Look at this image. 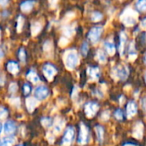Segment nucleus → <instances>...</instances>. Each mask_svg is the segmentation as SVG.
Listing matches in <instances>:
<instances>
[{
	"instance_id": "nucleus-1",
	"label": "nucleus",
	"mask_w": 146,
	"mask_h": 146,
	"mask_svg": "<svg viewBox=\"0 0 146 146\" xmlns=\"http://www.w3.org/2000/svg\"><path fill=\"white\" fill-rule=\"evenodd\" d=\"M139 14L131 8H127L121 13L120 19L121 22L127 27H133L138 22Z\"/></svg>"
},
{
	"instance_id": "nucleus-2",
	"label": "nucleus",
	"mask_w": 146,
	"mask_h": 146,
	"mask_svg": "<svg viewBox=\"0 0 146 146\" xmlns=\"http://www.w3.org/2000/svg\"><path fill=\"white\" fill-rule=\"evenodd\" d=\"M63 59L66 68L69 70H73L79 64V56L74 50H69L66 51Z\"/></svg>"
},
{
	"instance_id": "nucleus-3",
	"label": "nucleus",
	"mask_w": 146,
	"mask_h": 146,
	"mask_svg": "<svg viewBox=\"0 0 146 146\" xmlns=\"http://www.w3.org/2000/svg\"><path fill=\"white\" fill-rule=\"evenodd\" d=\"M128 75H129V70L126 65H118L115 67L111 72V76L117 80H125L127 79Z\"/></svg>"
},
{
	"instance_id": "nucleus-4",
	"label": "nucleus",
	"mask_w": 146,
	"mask_h": 146,
	"mask_svg": "<svg viewBox=\"0 0 146 146\" xmlns=\"http://www.w3.org/2000/svg\"><path fill=\"white\" fill-rule=\"evenodd\" d=\"M103 31H104V28L102 26H95L90 30L88 33V38L92 42V44H96L99 41Z\"/></svg>"
},
{
	"instance_id": "nucleus-5",
	"label": "nucleus",
	"mask_w": 146,
	"mask_h": 146,
	"mask_svg": "<svg viewBox=\"0 0 146 146\" xmlns=\"http://www.w3.org/2000/svg\"><path fill=\"white\" fill-rule=\"evenodd\" d=\"M88 142H89V130L85 124L81 123L80 127L78 144L79 145H86Z\"/></svg>"
},
{
	"instance_id": "nucleus-6",
	"label": "nucleus",
	"mask_w": 146,
	"mask_h": 146,
	"mask_svg": "<svg viewBox=\"0 0 146 146\" xmlns=\"http://www.w3.org/2000/svg\"><path fill=\"white\" fill-rule=\"evenodd\" d=\"M75 136V131L73 127H69L66 129L63 138H62V144L64 146H69L74 141Z\"/></svg>"
},
{
	"instance_id": "nucleus-7",
	"label": "nucleus",
	"mask_w": 146,
	"mask_h": 146,
	"mask_svg": "<svg viewBox=\"0 0 146 146\" xmlns=\"http://www.w3.org/2000/svg\"><path fill=\"white\" fill-rule=\"evenodd\" d=\"M84 109H85V113L86 116L91 118V117H93L97 114L98 110H99V105L95 102H89L86 104Z\"/></svg>"
},
{
	"instance_id": "nucleus-8",
	"label": "nucleus",
	"mask_w": 146,
	"mask_h": 146,
	"mask_svg": "<svg viewBox=\"0 0 146 146\" xmlns=\"http://www.w3.org/2000/svg\"><path fill=\"white\" fill-rule=\"evenodd\" d=\"M49 96V90L44 86H38L34 90V97L38 100H44Z\"/></svg>"
},
{
	"instance_id": "nucleus-9",
	"label": "nucleus",
	"mask_w": 146,
	"mask_h": 146,
	"mask_svg": "<svg viewBox=\"0 0 146 146\" xmlns=\"http://www.w3.org/2000/svg\"><path fill=\"white\" fill-rule=\"evenodd\" d=\"M56 68L50 63H46L43 67V73L48 80H52L53 77L56 74Z\"/></svg>"
},
{
	"instance_id": "nucleus-10",
	"label": "nucleus",
	"mask_w": 146,
	"mask_h": 146,
	"mask_svg": "<svg viewBox=\"0 0 146 146\" xmlns=\"http://www.w3.org/2000/svg\"><path fill=\"white\" fill-rule=\"evenodd\" d=\"M144 134V124L141 121H138L133 128V137L137 139H141Z\"/></svg>"
},
{
	"instance_id": "nucleus-11",
	"label": "nucleus",
	"mask_w": 146,
	"mask_h": 146,
	"mask_svg": "<svg viewBox=\"0 0 146 146\" xmlns=\"http://www.w3.org/2000/svg\"><path fill=\"white\" fill-rule=\"evenodd\" d=\"M138 111V106L137 104L134 101H129L128 104H127V110H126V114L127 117L128 119L132 118L137 114Z\"/></svg>"
},
{
	"instance_id": "nucleus-12",
	"label": "nucleus",
	"mask_w": 146,
	"mask_h": 146,
	"mask_svg": "<svg viewBox=\"0 0 146 146\" xmlns=\"http://www.w3.org/2000/svg\"><path fill=\"white\" fill-rule=\"evenodd\" d=\"M15 129H16V126L15 124L14 121H8L4 123V126H3V130H4V133L8 135L9 134H12L15 132Z\"/></svg>"
},
{
	"instance_id": "nucleus-13",
	"label": "nucleus",
	"mask_w": 146,
	"mask_h": 146,
	"mask_svg": "<svg viewBox=\"0 0 146 146\" xmlns=\"http://www.w3.org/2000/svg\"><path fill=\"white\" fill-rule=\"evenodd\" d=\"M87 73L92 81L97 80L99 76H100V70L98 67H93V68H89L87 69Z\"/></svg>"
},
{
	"instance_id": "nucleus-14",
	"label": "nucleus",
	"mask_w": 146,
	"mask_h": 146,
	"mask_svg": "<svg viewBox=\"0 0 146 146\" xmlns=\"http://www.w3.org/2000/svg\"><path fill=\"white\" fill-rule=\"evenodd\" d=\"M126 42H127V34L124 32H121L120 34V44H119V51L121 56H123Z\"/></svg>"
},
{
	"instance_id": "nucleus-15",
	"label": "nucleus",
	"mask_w": 146,
	"mask_h": 146,
	"mask_svg": "<svg viewBox=\"0 0 146 146\" xmlns=\"http://www.w3.org/2000/svg\"><path fill=\"white\" fill-rule=\"evenodd\" d=\"M37 100L33 98H28L26 99V106L29 112H33L37 106Z\"/></svg>"
},
{
	"instance_id": "nucleus-16",
	"label": "nucleus",
	"mask_w": 146,
	"mask_h": 146,
	"mask_svg": "<svg viewBox=\"0 0 146 146\" xmlns=\"http://www.w3.org/2000/svg\"><path fill=\"white\" fill-rule=\"evenodd\" d=\"M104 48H105V50H106V51H107V53L109 55H110V56L115 55L116 49H115V44L112 42H110V41H105L104 44Z\"/></svg>"
},
{
	"instance_id": "nucleus-17",
	"label": "nucleus",
	"mask_w": 146,
	"mask_h": 146,
	"mask_svg": "<svg viewBox=\"0 0 146 146\" xmlns=\"http://www.w3.org/2000/svg\"><path fill=\"white\" fill-rule=\"evenodd\" d=\"M33 5H34L33 0H27L21 4V9L24 12H29L33 9Z\"/></svg>"
},
{
	"instance_id": "nucleus-18",
	"label": "nucleus",
	"mask_w": 146,
	"mask_h": 146,
	"mask_svg": "<svg viewBox=\"0 0 146 146\" xmlns=\"http://www.w3.org/2000/svg\"><path fill=\"white\" fill-rule=\"evenodd\" d=\"M95 131L97 133V137H98V140L100 144H102L104 142V129L102 126H97L95 127Z\"/></svg>"
},
{
	"instance_id": "nucleus-19",
	"label": "nucleus",
	"mask_w": 146,
	"mask_h": 146,
	"mask_svg": "<svg viewBox=\"0 0 146 146\" xmlns=\"http://www.w3.org/2000/svg\"><path fill=\"white\" fill-rule=\"evenodd\" d=\"M7 69L9 73L16 74L19 71V66L15 62H9L7 64Z\"/></svg>"
},
{
	"instance_id": "nucleus-20",
	"label": "nucleus",
	"mask_w": 146,
	"mask_h": 146,
	"mask_svg": "<svg viewBox=\"0 0 146 146\" xmlns=\"http://www.w3.org/2000/svg\"><path fill=\"white\" fill-rule=\"evenodd\" d=\"M128 58L130 61H134L137 58V52L134 47V43H131L128 50Z\"/></svg>"
},
{
	"instance_id": "nucleus-21",
	"label": "nucleus",
	"mask_w": 146,
	"mask_h": 146,
	"mask_svg": "<svg viewBox=\"0 0 146 146\" xmlns=\"http://www.w3.org/2000/svg\"><path fill=\"white\" fill-rule=\"evenodd\" d=\"M96 57H97V60L100 62V63H105L107 62V56H106V54L104 50H98L97 51V54H96Z\"/></svg>"
},
{
	"instance_id": "nucleus-22",
	"label": "nucleus",
	"mask_w": 146,
	"mask_h": 146,
	"mask_svg": "<svg viewBox=\"0 0 146 146\" xmlns=\"http://www.w3.org/2000/svg\"><path fill=\"white\" fill-rule=\"evenodd\" d=\"M42 29V26L39 22H34L32 24V27H31V33H32V35L33 36H35L37 35Z\"/></svg>"
},
{
	"instance_id": "nucleus-23",
	"label": "nucleus",
	"mask_w": 146,
	"mask_h": 146,
	"mask_svg": "<svg viewBox=\"0 0 146 146\" xmlns=\"http://www.w3.org/2000/svg\"><path fill=\"white\" fill-rule=\"evenodd\" d=\"M27 78L31 82H33V83H37V82L39 81V78H38V74H37L34 71H33V70H30V71L27 73Z\"/></svg>"
},
{
	"instance_id": "nucleus-24",
	"label": "nucleus",
	"mask_w": 146,
	"mask_h": 146,
	"mask_svg": "<svg viewBox=\"0 0 146 146\" xmlns=\"http://www.w3.org/2000/svg\"><path fill=\"white\" fill-rule=\"evenodd\" d=\"M64 125H65V121L63 120H62V119L56 120V122L54 123V130H55V132L60 133L62 130Z\"/></svg>"
},
{
	"instance_id": "nucleus-25",
	"label": "nucleus",
	"mask_w": 146,
	"mask_h": 146,
	"mask_svg": "<svg viewBox=\"0 0 146 146\" xmlns=\"http://www.w3.org/2000/svg\"><path fill=\"white\" fill-rule=\"evenodd\" d=\"M15 143V139L12 137H7L0 141V146H11Z\"/></svg>"
},
{
	"instance_id": "nucleus-26",
	"label": "nucleus",
	"mask_w": 146,
	"mask_h": 146,
	"mask_svg": "<svg viewBox=\"0 0 146 146\" xmlns=\"http://www.w3.org/2000/svg\"><path fill=\"white\" fill-rule=\"evenodd\" d=\"M136 8L140 12H145L146 0H137L136 1Z\"/></svg>"
},
{
	"instance_id": "nucleus-27",
	"label": "nucleus",
	"mask_w": 146,
	"mask_h": 146,
	"mask_svg": "<svg viewBox=\"0 0 146 146\" xmlns=\"http://www.w3.org/2000/svg\"><path fill=\"white\" fill-rule=\"evenodd\" d=\"M91 19L92 21L96 22V21H99L103 19V15L100 13V12H98V11H95L92 14V16H91Z\"/></svg>"
},
{
	"instance_id": "nucleus-28",
	"label": "nucleus",
	"mask_w": 146,
	"mask_h": 146,
	"mask_svg": "<svg viewBox=\"0 0 146 146\" xmlns=\"http://www.w3.org/2000/svg\"><path fill=\"white\" fill-rule=\"evenodd\" d=\"M63 33L68 36V37H71L74 33V28L73 27H70V26H67L64 27L63 29Z\"/></svg>"
},
{
	"instance_id": "nucleus-29",
	"label": "nucleus",
	"mask_w": 146,
	"mask_h": 146,
	"mask_svg": "<svg viewBox=\"0 0 146 146\" xmlns=\"http://www.w3.org/2000/svg\"><path fill=\"white\" fill-rule=\"evenodd\" d=\"M41 123H42V125H43L44 127H51L53 121H52V120H51L50 118H49V117H44V118H43V119L41 120Z\"/></svg>"
},
{
	"instance_id": "nucleus-30",
	"label": "nucleus",
	"mask_w": 146,
	"mask_h": 146,
	"mask_svg": "<svg viewBox=\"0 0 146 146\" xmlns=\"http://www.w3.org/2000/svg\"><path fill=\"white\" fill-rule=\"evenodd\" d=\"M80 50H81V53H82V55H83V56H86L87 55L88 50H89V45H88L87 42H84V43L82 44Z\"/></svg>"
},
{
	"instance_id": "nucleus-31",
	"label": "nucleus",
	"mask_w": 146,
	"mask_h": 146,
	"mask_svg": "<svg viewBox=\"0 0 146 146\" xmlns=\"http://www.w3.org/2000/svg\"><path fill=\"white\" fill-rule=\"evenodd\" d=\"M23 24H24V18L21 15H20L17 21V32H21L22 30Z\"/></svg>"
},
{
	"instance_id": "nucleus-32",
	"label": "nucleus",
	"mask_w": 146,
	"mask_h": 146,
	"mask_svg": "<svg viewBox=\"0 0 146 146\" xmlns=\"http://www.w3.org/2000/svg\"><path fill=\"white\" fill-rule=\"evenodd\" d=\"M19 59L20 61H21L22 62H25L26 61V52H25V50L23 48H21L20 50H19Z\"/></svg>"
},
{
	"instance_id": "nucleus-33",
	"label": "nucleus",
	"mask_w": 146,
	"mask_h": 146,
	"mask_svg": "<svg viewBox=\"0 0 146 146\" xmlns=\"http://www.w3.org/2000/svg\"><path fill=\"white\" fill-rule=\"evenodd\" d=\"M7 115H8L7 110L3 107H0V119H4L7 117Z\"/></svg>"
},
{
	"instance_id": "nucleus-34",
	"label": "nucleus",
	"mask_w": 146,
	"mask_h": 146,
	"mask_svg": "<svg viewBox=\"0 0 146 146\" xmlns=\"http://www.w3.org/2000/svg\"><path fill=\"white\" fill-rule=\"evenodd\" d=\"M115 116L117 120L119 121H121L123 119V112L121 110H117L115 112Z\"/></svg>"
},
{
	"instance_id": "nucleus-35",
	"label": "nucleus",
	"mask_w": 146,
	"mask_h": 146,
	"mask_svg": "<svg viewBox=\"0 0 146 146\" xmlns=\"http://www.w3.org/2000/svg\"><path fill=\"white\" fill-rule=\"evenodd\" d=\"M68 44V39L67 38L62 37V38H60V40H59V45H60V46L64 47V46H66Z\"/></svg>"
},
{
	"instance_id": "nucleus-36",
	"label": "nucleus",
	"mask_w": 146,
	"mask_h": 146,
	"mask_svg": "<svg viewBox=\"0 0 146 146\" xmlns=\"http://www.w3.org/2000/svg\"><path fill=\"white\" fill-rule=\"evenodd\" d=\"M52 49V44L50 41H46L44 44V51H50Z\"/></svg>"
},
{
	"instance_id": "nucleus-37",
	"label": "nucleus",
	"mask_w": 146,
	"mask_h": 146,
	"mask_svg": "<svg viewBox=\"0 0 146 146\" xmlns=\"http://www.w3.org/2000/svg\"><path fill=\"white\" fill-rule=\"evenodd\" d=\"M110 111L107 110V111L103 112V114L101 115V119L103 121H108L110 119Z\"/></svg>"
},
{
	"instance_id": "nucleus-38",
	"label": "nucleus",
	"mask_w": 146,
	"mask_h": 146,
	"mask_svg": "<svg viewBox=\"0 0 146 146\" xmlns=\"http://www.w3.org/2000/svg\"><path fill=\"white\" fill-rule=\"evenodd\" d=\"M9 92H15L17 91V85L15 83H11L9 87Z\"/></svg>"
},
{
	"instance_id": "nucleus-39",
	"label": "nucleus",
	"mask_w": 146,
	"mask_h": 146,
	"mask_svg": "<svg viewBox=\"0 0 146 146\" xmlns=\"http://www.w3.org/2000/svg\"><path fill=\"white\" fill-rule=\"evenodd\" d=\"M23 92H24V94H25L26 96L28 95V94L30 93V92H31V87H30V86L27 85V84H25L24 86H23Z\"/></svg>"
},
{
	"instance_id": "nucleus-40",
	"label": "nucleus",
	"mask_w": 146,
	"mask_h": 146,
	"mask_svg": "<svg viewBox=\"0 0 146 146\" xmlns=\"http://www.w3.org/2000/svg\"><path fill=\"white\" fill-rule=\"evenodd\" d=\"M141 106H142V109H143V110H144V112H145V114L146 115V98H143L142 99H141Z\"/></svg>"
},
{
	"instance_id": "nucleus-41",
	"label": "nucleus",
	"mask_w": 146,
	"mask_h": 146,
	"mask_svg": "<svg viewBox=\"0 0 146 146\" xmlns=\"http://www.w3.org/2000/svg\"><path fill=\"white\" fill-rule=\"evenodd\" d=\"M11 102L13 103V104H14V105H16V106L20 105V99H19L18 98H14V99H13V101H11Z\"/></svg>"
},
{
	"instance_id": "nucleus-42",
	"label": "nucleus",
	"mask_w": 146,
	"mask_h": 146,
	"mask_svg": "<svg viewBox=\"0 0 146 146\" xmlns=\"http://www.w3.org/2000/svg\"><path fill=\"white\" fill-rule=\"evenodd\" d=\"M140 26L143 29H146V18H145L144 20H142L141 23H140Z\"/></svg>"
},
{
	"instance_id": "nucleus-43",
	"label": "nucleus",
	"mask_w": 146,
	"mask_h": 146,
	"mask_svg": "<svg viewBox=\"0 0 146 146\" xmlns=\"http://www.w3.org/2000/svg\"><path fill=\"white\" fill-rule=\"evenodd\" d=\"M57 2H58V0H49V3L52 7H55L56 4L57 3Z\"/></svg>"
},
{
	"instance_id": "nucleus-44",
	"label": "nucleus",
	"mask_w": 146,
	"mask_h": 146,
	"mask_svg": "<svg viewBox=\"0 0 146 146\" xmlns=\"http://www.w3.org/2000/svg\"><path fill=\"white\" fill-rule=\"evenodd\" d=\"M9 0H0V4L1 5H6L8 3Z\"/></svg>"
},
{
	"instance_id": "nucleus-45",
	"label": "nucleus",
	"mask_w": 146,
	"mask_h": 146,
	"mask_svg": "<svg viewBox=\"0 0 146 146\" xmlns=\"http://www.w3.org/2000/svg\"><path fill=\"white\" fill-rule=\"evenodd\" d=\"M3 51L0 49V59L3 58Z\"/></svg>"
},
{
	"instance_id": "nucleus-46",
	"label": "nucleus",
	"mask_w": 146,
	"mask_h": 146,
	"mask_svg": "<svg viewBox=\"0 0 146 146\" xmlns=\"http://www.w3.org/2000/svg\"><path fill=\"white\" fill-rule=\"evenodd\" d=\"M124 146H135L134 145H133V144H126V145H124Z\"/></svg>"
},
{
	"instance_id": "nucleus-47",
	"label": "nucleus",
	"mask_w": 146,
	"mask_h": 146,
	"mask_svg": "<svg viewBox=\"0 0 146 146\" xmlns=\"http://www.w3.org/2000/svg\"><path fill=\"white\" fill-rule=\"evenodd\" d=\"M2 129H3V126H2V124L0 123V133H1V132H2Z\"/></svg>"
},
{
	"instance_id": "nucleus-48",
	"label": "nucleus",
	"mask_w": 146,
	"mask_h": 146,
	"mask_svg": "<svg viewBox=\"0 0 146 146\" xmlns=\"http://www.w3.org/2000/svg\"><path fill=\"white\" fill-rule=\"evenodd\" d=\"M145 62L146 63V54H145Z\"/></svg>"
},
{
	"instance_id": "nucleus-49",
	"label": "nucleus",
	"mask_w": 146,
	"mask_h": 146,
	"mask_svg": "<svg viewBox=\"0 0 146 146\" xmlns=\"http://www.w3.org/2000/svg\"><path fill=\"white\" fill-rule=\"evenodd\" d=\"M145 82H146V73H145Z\"/></svg>"
},
{
	"instance_id": "nucleus-50",
	"label": "nucleus",
	"mask_w": 146,
	"mask_h": 146,
	"mask_svg": "<svg viewBox=\"0 0 146 146\" xmlns=\"http://www.w3.org/2000/svg\"><path fill=\"white\" fill-rule=\"evenodd\" d=\"M19 146H22V145H19Z\"/></svg>"
}]
</instances>
